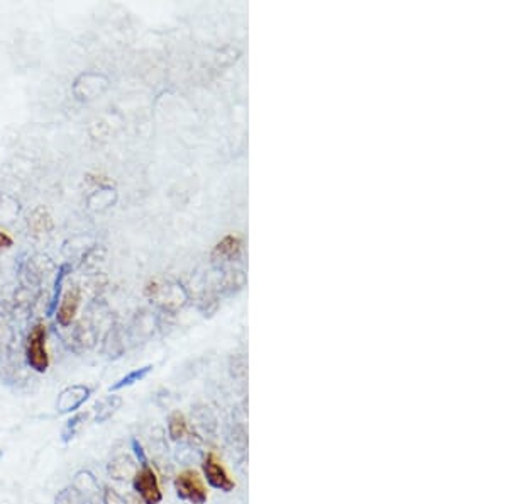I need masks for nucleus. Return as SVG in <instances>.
Returning a JSON list of instances; mask_svg holds the SVG:
<instances>
[{
    "instance_id": "1",
    "label": "nucleus",
    "mask_w": 508,
    "mask_h": 504,
    "mask_svg": "<svg viewBox=\"0 0 508 504\" xmlns=\"http://www.w3.org/2000/svg\"><path fill=\"white\" fill-rule=\"evenodd\" d=\"M175 489L177 494L185 501H190L191 504H205L207 498H209V491H207L203 477H200L197 470H183L180 472L175 479Z\"/></svg>"
},
{
    "instance_id": "2",
    "label": "nucleus",
    "mask_w": 508,
    "mask_h": 504,
    "mask_svg": "<svg viewBox=\"0 0 508 504\" xmlns=\"http://www.w3.org/2000/svg\"><path fill=\"white\" fill-rule=\"evenodd\" d=\"M27 363L36 372H46L50 367V357L46 351V326L45 325H36L31 330L29 336H27Z\"/></svg>"
},
{
    "instance_id": "3",
    "label": "nucleus",
    "mask_w": 508,
    "mask_h": 504,
    "mask_svg": "<svg viewBox=\"0 0 508 504\" xmlns=\"http://www.w3.org/2000/svg\"><path fill=\"white\" fill-rule=\"evenodd\" d=\"M134 489L141 496L144 504H158L163 499L158 475H156V472L147 463H144L141 470L136 472Z\"/></svg>"
},
{
    "instance_id": "4",
    "label": "nucleus",
    "mask_w": 508,
    "mask_h": 504,
    "mask_svg": "<svg viewBox=\"0 0 508 504\" xmlns=\"http://www.w3.org/2000/svg\"><path fill=\"white\" fill-rule=\"evenodd\" d=\"M203 474H205V479L210 482V486H214L215 489L226 491V493L234 489L235 482L232 481L229 472L224 467L222 460L215 454H209L203 460Z\"/></svg>"
},
{
    "instance_id": "5",
    "label": "nucleus",
    "mask_w": 508,
    "mask_h": 504,
    "mask_svg": "<svg viewBox=\"0 0 508 504\" xmlns=\"http://www.w3.org/2000/svg\"><path fill=\"white\" fill-rule=\"evenodd\" d=\"M78 304H80L78 289L68 290L65 294V298H63L61 306H59V311H58V321L61 323L63 326L70 325V323L73 321L75 314H77V309H78Z\"/></svg>"
},
{
    "instance_id": "6",
    "label": "nucleus",
    "mask_w": 508,
    "mask_h": 504,
    "mask_svg": "<svg viewBox=\"0 0 508 504\" xmlns=\"http://www.w3.org/2000/svg\"><path fill=\"white\" fill-rule=\"evenodd\" d=\"M168 431H170V437L173 440H180L187 435L188 425L187 419L180 411H175L173 414L170 416V421H168Z\"/></svg>"
},
{
    "instance_id": "7",
    "label": "nucleus",
    "mask_w": 508,
    "mask_h": 504,
    "mask_svg": "<svg viewBox=\"0 0 508 504\" xmlns=\"http://www.w3.org/2000/svg\"><path fill=\"white\" fill-rule=\"evenodd\" d=\"M146 372H147V369H144L141 372H134V374L127 375V377H124L121 382L115 384L114 387H110V391H117V389H121V387H124V386H129V384H133L134 381H138V379H143L144 375H146Z\"/></svg>"
},
{
    "instance_id": "8",
    "label": "nucleus",
    "mask_w": 508,
    "mask_h": 504,
    "mask_svg": "<svg viewBox=\"0 0 508 504\" xmlns=\"http://www.w3.org/2000/svg\"><path fill=\"white\" fill-rule=\"evenodd\" d=\"M133 447H134V451H136V455H138V458H141V463H143V465H144V463H147V460H146V457H144L143 447H141V445H139V443H138V440H133Z\"/></svg>"
},
{
    "instance_id": "9",
    "label": "nucleus",
    "mask_w": 508,
    "mask_h": 504,
    "mask_svg": "<svg viewBox=\"0 0 508 504\" xmlns=\"http://www.w3.org/2000/svg\"><path fill=\"white\" fill-rule=\"evenodd\" d=\"M9 246H12V239L6 233L0 231V250H3V248H9Z\"/></svg>"
}]
</instances>
